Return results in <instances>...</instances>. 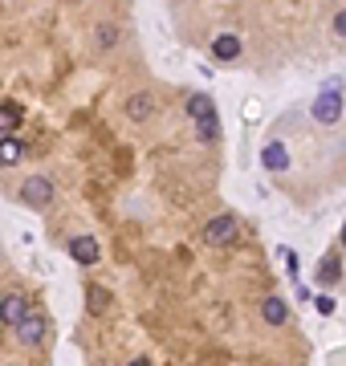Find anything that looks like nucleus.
<instances>
[{
	"label": "nucleus",
	"mask_w": 346,
	"mask_h": 366,
	"mask_svg": "<svg viewBox=\"0 0 346 366\" xmlns=\"http://www.w3.org/2000/svg\"><path fill=\"white\" fill-rule=\"evenodd\" d=\"M21 200L29 203V208H50L53 203V183L45 175H29V179L21 183Z\"/></svg>",
	"instance_id": "4"
},
{
	"label": "nucleus",
	"mask_w": 346,
	"mask_h": 366,
	"mask_svg": "<svg viewBox=\"0 0 346 366\" xmlns=\"http://www.w3.org/2000/svg\"><path fill=\"white\" fill-rule=\"evenodd\" d=\"M21 122H25V110H21L17 102H4L0 106V134H13Z\"/></svg>",
	"instance_id": "14"
},
{
	"label": "nucleus",
	"mask_w": 346,
	"mask_h": 366,
	"mask_svg": "<svg viewBox=\"0 0 346 366\" xmlns=\"http://www.w3.org/2000/svg\"><path fill=\"white\" fill-rule=\"evenodd\" d=\"M261 317L269 321V326H285V321H289V305H285L281 297H265L261 301Z\"/></svg>",
	"instance_id": "12"
},
{
	"label": "nucleus",
	"mask_w": 346,
	"mask_h": 366,
	"mask_svg": "<svg viewBox=\"0 0 346 366\" xmlns=\"http://www.w3.org/2000/svg\"><path fill=\"white\" fill-rule=\"evenodd\" d=\"M313 309H318V314H322V317H330V314H334V301H330L326 293H322V297L313 301Z\"/></svg>",
	"instance_id": "17"
},
{
	"label": "nucleus",
	"mask_w": 346,
	"mask_h": 366,
	"mask_svg": "<svg viewBox=\"0 0 346 366\" xmlns=\"http://www.w3.org/2000/svg\"><path fill=\"white\" fill-rule=\"evenodd\" d=\"M338 240H342V249H346V228H342V236H338Z\"/></svg>",
	"instance_id": "20"
},
{
	"label": "nucleus",
	"mask_w": 346,
	"mask_h": 366,
	"mask_svg": "<svg viewBox=\"0 0 346 366\" xmlns=\"http://www.w3.org/2000/svg\"><path fill=\"white\" fill-rule=\"evenodd\" d=\"M188 118H192L196 138L204 147H216V143H220V118H216V106H212L208 94H192V98H188Z\"/></svg>",
	"instance_id": "1"
},
{
	"label": "nucleus",
	"mask_w": 346,
	"mask_h": 366,
	"mask_svg": "<svg viewBox=\"0 0 346 366\" xmlns=\"http://www.w3.org/2000/svg\"><path fill=\"white\" fill-rule=\"evenodd\" d=\"M13 330H17V342H21V346H41V342L50 338V317L37 314V309H29V314L21 317Z\"/></svg>",
	"instance_id": "3"
},
{
	"label": "nucleus",
	"mask_w": 346,
	"mask_h": 366,
	"mask_svg": "<svg viewBox=\"0 0 346 366\" xmlns=\"http://www.w3.org/2000/svg\"><path fill=\"white\" fill-rule=\"evenodd\" d=\"M86 301H90V309H94V314L110 309V293H106L102 285H90V289H86Z\"/></svg>",
	"instance_id": "16"
},
{
	"label": "nucleus",
	"mask_w": 346,
	"mask_h": 366,
	"mask_svg": "<svg viewBox=\"0 0 346 366\" xmlns=\"http://www.w3.org/2000/svg\"><path fill=\"white\" fill-rule=\"evenodd\" d=\"M338 277H342V256H338V252H326V256L318 261V281H322V285H334Z\"/></svg>",
	"instance_id": "13"
},
{
	"label": "nucleus",
	"mask_w": 346,
	"mask_h": 366,
	"mask_svg": "<svg viewBox=\"0 0 346 366\" xmlns=\"http://www.w3.org/2000/svg\"><path fill=\"white\" fill-rule=\"evenodd\" d=\"M29 309H33L29 297H21V293H4V297H0V326H8V330H13Z\"/></svg>",
	"instance_id": "6"
},
{
	"label": "nucleus",
	"mask_w": 346,
	"mask_h": 366,
	"mask_svg": "<svg viewBox=\"0 0 346 366\" xmlns=\"http://www.w3.org/2000/svg\"><path fill=\"white\" fill-rule=\"evenodd\" d=\"M155 110H159V102H155V94H151V90H139V94H131V98H127V118H131V122H147Z\"/></svg>",
	"instance_id": "7"
},
{
	"label": "nucleus",
	"mask_w": 346,
	"mask_h": 366,
	"mask_svg": "<svg viewBox=\"0 0 346 366\" xmlns=\"http://www.w3.org/2000/svg\"><path fill=\"white\" fill-rule=\"evenodd\" d=\"M131 366H151V362H147V358H134V362H131Z\"/></svg>",
	"instance_id": "19"
},
{
	"label": "nucleus",
	"mask_w": 346,
	"mask_h": 366,
	"mask_svg": "<svg viewBox=\"0 0 346 366\" xmlns=\"http://www.w3.org/2000/svg\"><path fill=\"white\" fill-rule=\"evenodd\" d=\"M25 159V143L17 134H0V167H13Z\"/></svg>",
	"instance_id": "11"
},
{
	"label": "nucleus",
	"mask_w": 346,
	"mask_h": 366,
	"mask_svg": "<svg viewBox=\"0 0 346 366\" xmlns=\"http://www.w3.org/2000/svg\"><path fill=\"white\" fill-rule=\"evenodd\" d=\"M118 37L122 33H118L115 25H98V29H94V45H98V49H115Z\"/></svg>",
	"instance_id": "15"
},
{
	"label": "nucleus",
	"mask_w": 346,
	"mask_h": 366,
	"mask_svg": "<svg viewBox=\"0 0 346 366\" xmlns=\"http://www.w3.org/2000/svg\"><path fill=\"white\" fill-rule=\"evenodd\" d=\"M261 163L269 167V171H289V150H285V143H265Z\"/></svg>",
	"instance_id": "10"
},
{
	"label": "nucleus",
	"mask_w": 346,
	"mask_h": 366,
	"mask_svg": "<svg viewBox=\"0 0 346 366\" xmlns=\"http://www.w3.org/2000/svg\"><path fill=\"white\" fill-rule=\"evenodd\" d=\"M236 240V216H216L204 224V244H212V249H220V244H232Z\"/></svg>",
	"instance_id": "5"
},
{
	"label": "nucleus",
	"mask_w": 346,
	"mask_h": 366,
	"mask_svg": "<svg viewBox=\"0 0 346 366\" xmlns=\"http://www.w3.org/2000/svg\"><path fill=\"white\" fill-rule=\"evenodd\" d=\"M334 33L346 37V8H338V13H334Z\"/></svg>",
	"instance_id": "18"
},
{
	"label": "nucleus",
	"mask_w": 346,
	"mask_h": 366,
	"mask_svg": "<svg viewBox=\"0 0 346 366\" xmlns=\"http://www.w3.org/2000/svg\"><path fill=\"white\" fill-rule=\"evenodd\" d=\"M342 118V78H330L322 85V94L313 98V122H322V126H334Z\"/></svg>",
	"instance_id": "2"
},
{
	"label": "nucleus",
	"mask_w": 346,
	"mask_h": 366,
	"mask_svg": "<svg viewBox=\"0 0 346 366\" xmlns=\"http://www.w3.org/2000/svg\"><path fill=\"white\" fill-rule=\"evenodd\" d=\"M69 256H74L78 265H94V261L102 256V249H98L94 236H74V240H69Z\"/></svg>",
	"instance_id": "8"
},
{
	"label": "nucleus",
	"mask_w": 346,
	"mask_h": 366,
	"mask_svg": "<svg viewBox=\"0 0 346 366\" xmlns=\"http://www.w3.org/2000/svg\"><path fill=\"white\" fill-rule=\"evenodd\" d=\"M212 57L216 61H236V57H241V37L236 33H216L212 37Z\"/></svg>",
	"instance_id": "9"
}]
</instances>
